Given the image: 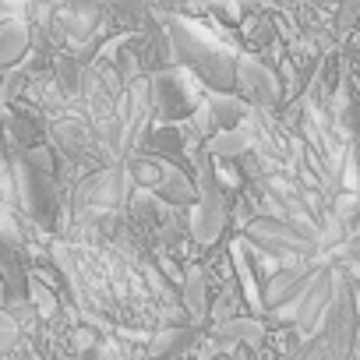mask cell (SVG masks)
Here are the masks:
<instances>
[{
	"label": "cell",
	"instance_id": "6da1fadb",
	"mask_svg": "<svg viewBox=\"0 0 360 360\" xmlns=\"http://www.w3.org/2000/svg\"><path fill=\"white\" fill-rule=\"evenodd\" d=\"M162 25L173 43V60L184 71H191L209 89V96H237V60L240 57L233 50L202 36L191 22L176 18L173 11L162 18Z\"/></svg>",
	"mask_w": 360,
	"mask_h": 360
},
{
	"label": "cell",
	"instance_id": "7a4b0ae2",
	"mask_svg": "<svg viewBox=\"0 0 360 360\" xmlns=\"http://www.w3.org/2000/svg\"><path fill=\"white\" fill-rule=\"evenodd\" d=\"M244 240L251 248H258L265 258H297V262H314V255L321 251V240L279 216H258L244 226Z\"/></svg>",
	"mask_w": 360,
	"mask_h": 360
},
{
	"label": "cell",
	"instance_id": "3957f363",
	"mask_svg": "<svg viewBox=\"0 0 360 360\" xmlns=\"http://www.w3.org/2000/svg\"><path fill=\"white\" fill-rule=\"evenodd\" d=\"M339 279H335V300L321 321V339L328 346V356L332 360H349L356 353V335H360V297L349 283V276L342 269H335Z\"/></svg>",
	"mask_w": 360,
	"mask_h": 360
},
{
	"label": "cell",
	"instance_id": "277c9868",
	"mask_svg": "<svg viewBox=\"0 0 360 360\" xmlns=\"http://www.w3.org/2000/svg\"><path fill=\"white\" fill-rule=\"evenodd\" d=\"M152 103H155V127L159 124H188L205 106L202 85L184 68H169L152 78Z\"/></svg>",
	"mask_w": 360,
	"mask_h": 360
},
{
	"label": "cell",
	"instance_id": "5b68a950",
	"mask_svg": "<svg viewBox=\"0 0 360 360\" xmlns=\"http://www.w3.org/2000/svg\"><path fill=\"white\" fill-rule=\"evenodd\" d=\"M237 96L251 110H265V113L283 110V82L258 57H240L237 60Z\"/></svg>",
	"mask_w": 360,
	"mask_h": 360
},
{
	"label": "cell",
	"instance_id": "8992f818",
	"mask_svg": "<svg viewBox=\"0 0 360 360\" xmlns=\"http://www.w3.org/2000/svg\"><path fill=\"white\" fill-rule=\"evenodd\" d=\"M325 265V262H321ZM318 262H297V265H279L272 272V279L265 283V293H262V311H279V307H293L307 286L314 283V276L321 272Z\"/></svg>",
	"mask_w": 360,
	"mask_h": 360
},
{
	"label": "cell",
	"instance_id": "52a82bcc",
	"mask_svg": "<svg viewBox=\"0 0 360 360\" xmlns=\"http://www.w3.org/2000/svg\"><path fill=\"white\" fill-rule=\"evenodd\" d=\"M335 279H339V272H335V265H321V272L314 276V283L307 286V293L293 304V311H297V332L300 335H318L321 332V321H325V314H328V307H332V300H335Z\"/></svg>",
	"mask_w": 360,
	"mask_h": 360
},
{
	"label": "cell",
	"instance_id": "ba28073f",
	"mask_svg": "<svg viewBox=\"0 0 360 360\" xmlns=\"http://www.w3.org/2000/svg\"><path fill=\"white\" fill-rule=\"evenodd\" d=\"M233 226L230 219V195H212V198H202L195 209H191V240L198 248H216L226 230Z\"/></svg>",
	"mask_w": 360,
	"mask_h": 360
},
{
	"label": "cell",
	"instance_id": "9c48e42d",
	"mask_svg": "<svg viewBox=\"0 0 360 360\" xmlns=\"http://www.w3.org/2000/svg\"><path fill=\"white\" fill-rule=\"evenodd\" d=\"M209 272L205 269H188L184 276V286H180V304H184L188 318L195 328L209 325V314H212V297H209Z\"/></svg>",
	"mask_w": 360,
	"mask_h": 360
},
{
	"label": "cell",
	"instance_id": "30bf717a",
	"mask_svg": "<svg viewBox=\"0 0 360 360\" xmlns=\"http://www.w3.org/2000/svg\"><path fill=\"white\" fill-rule=\"evenodd\" d=\"M162 205H169V209H176V212H188V209H195L202 198H198V188H195V176L188 173V169H176V166H169L166 169V176H162V184L152 191Z\"/></svg>",
	"mask_w": 360,
	"mask_h": 360
},
{
	"label": "cell",
	"instance_id": "8fae6325",
	"mask_svg": "<svg viewBox=\"0 0 360 360\" xmlns=\"http://www.w3.org/2000/svg\"><path fill=\"white\" fill-rule=\"evenodd\" d=\"M265 321L262 318H255V314H240V318H233V321H226V325H216L212 328V339L219 342V346H262L265 342Z\"/></svg>",
	"mask_w": 360,
	"mask_h": 360
},
{
	"label": "cell",
	"instance_id": "7c38bea8",
	"mask_svg": "<svg viewBox=\"0 0 360 360\" xmlns=\"http://www.w3.org/2000/svg\"><path fill=\"white\" fill-rule=\"evenodd\" d=\"M205 106L212 113L216 134L219 131H240L248 124V117H251V106L240 96H205Z\"/></svg>",
	"mask_w": 360,
	"mask_h": 360
},
{
	"label": "cell",
	"instance_id": "4fadbf2b",
	"mask_svg": "<svg viewBox=\"0 0 360 360\" xmlns=\"http://www.w3.org/2000/svg\"><path fill=\"white\" fill-rule=\"evenodd\" d=\"M198 342H202V339H198V328H162V332L152 335L148 356H152V360H173V356H180L184 349H191V346H198Z\"/></svg>",
	"mask_w": 360,
	"mask_h": 360
},
{
	"label": "cell",
	"instance_id": "5bb4252c",
	"mask_svg": "<svg viewBox=\"0 0 360 360\" xmlns=\"http://www.w3.org/2000/svg\"><path fill=\"white\" fill-rule=\"evenodd\" d=\"M205 152L216 159V162H240L248 152H251V138L248 131H219L205 141Z\"/></svg>",
	"mask_w": 360,
	"mask_h": 360
},
{
	"label": "cell",
	"instance_id": "9a60e30c",
	"mask_svg": "<svg viewBox=\"0 0 360 360\" xmlns=\"http://www.w3.org/2000/svg\"><path fill=\"white\" fill-rule=\"evenodd\" d=\"M166 169H169V162L152 159V155H134V159H131V166H127V173H131L134 184H138V191H148V195L162 184Z\"/></svg>",
	"mask_w": 360,
	"mask_h": 360
},
{
	"label": "cell",
	"instance_id": "2e32d148",
	"mask_svg": "<svg viewBox=\"0 0 360 360\" xmlns=\"http://www.w3.org/2000/svg\"><path fill=\"white\" fill-rule=\"evenodd\" d=\"M353 29H360V4H339V8H335V22H332L335 39L349 36Z\"/></svg>",
	"mask_w": 360,
	"mask_h": 360
},
{
	"label": "cell",
	"instance_id": "e0dca14e",
	"mask_svg": "<svg viewBox=\"0 0 360 360\" xmlns=\"http://www.w3.org/2000/svg\"><path fill=\"white\" fill-rule=\"evenodd\" d=\"M290 360H332V356H328L325 339H321V335H311V339H304V342L290 353Z\"/></svg>",
	"mask_w": 360,
	"mask_h": 360
}]
</instances>
